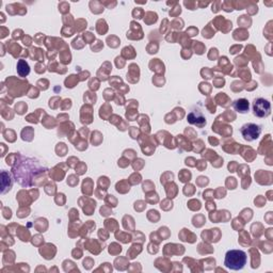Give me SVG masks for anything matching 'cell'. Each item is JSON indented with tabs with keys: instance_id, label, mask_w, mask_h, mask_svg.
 <instances>
[{
	"instance_id": "30bf717a",
	"label": "cell",
	"mask_w": 273,
	"mask_h": 273,
	"mask_svg": "<svg viewBox=\"0 0 273 273\" xmlns=\"http://www.w3.org/2000/svg\"><path fill=\"white\" fill-rule=\"evenodd\" d=\"M194 43V49H195L196 53H199V55H202V53H204V50H205V46L202 44L201 42H193Z\"/></svg>"
},
{
	"instance_id": "2e32d148",
	"label": "cell",
	"mask_w": 273,
	"mask_h": 273,
	"mask_svg": "<svg viewBox=\"0 0 273 273\" xmlns=\"http://www.w3.org/2000/svg\"><path fill=\"white\" fill-rule=\"evenodd\" d=\"M133 16L136 18H142V14H143V11L141 10L140 8H138V9H136V10L132 12Z\"/></svg>"
},
{
	"instance_id": "4fadbf2b",
	"label": "cell",
	"mask_w": 273,
	"mask_h": 273,
	"mask_svg": "<svg viewBox=\"0 0 273 273\" xmlns=\"http://www.w3.org/2000/svg\"><path fill=\"white\" fill-rule=\"evenodd\" d=\"M184 193H185L186 195L188 194V195H191V194H193L194 193V187L191 185H188L185 187V189H184Z\"/></svg>"
},
{
	"instance_id": "52a82bcc",
	"label": "cell",
	"mask_w": 273,
	"mask_h": 273,
	"mask_svg": "<svg viewBox=\"0 0 273 273\" xmlns=\"http://www.w3.org/2000/svg\"><path fill=\"white\" fill-rule=\"evenodd\" d=\"M17 72L19 74V76L21 77H26L27 75L30 72V68H29L28 63L25 61V60H19L17 63Z\"/></svg>"
},
{
	"instance_id": "7c38bea8",
	"label": "cell",
	"mask_w": 273,
	"mask_h": 273,
	"mask_svg": "<svg viewBox=\"0 0 273 273\" xmlns=\"http://www.w3.org/2000/svg\"><path fill=\"white\" fill-rule=\"evenodd\" d=\"M27 110V105L25 102H19L17 106H16V112L19 113V114H23Z\"/></svg>"
},
{
	"instance_id": "9a60e30c",
	"label": "cell",
	"mask_w": 273,
	"mask_h": 273,
	"mask_svg": "<svg viewBox=\"0 0 273 273\" xmlns=\"http://www.w3.org/2000/svg\"><path fill=\"white\" fill-rule=\"evenodd\" d=\"M117 234H119V233H117ZM119 235H121L122 237H121V238L119 237V238H117V240H122L123 242H129L130 240H131V238H130L129 235H125L124 233H119Z\"/></svg>"
},
{
	"instance_id": "ffe728a7",
	"label": "cell",
	"mask_w": 273,
	"mask_h": 273,
	"mask_svg": "<svg viewBox=\"0 0 273 273\" xmlns=\"http://www.w3.org/2000/svg\"><path fill=\"white\" fill-rule=\"evenodd\" d=\"M235 167H237V163H235V161L231 162V163L228 164V170H229V172H235Z\"/></svg>"
},
{
	"instance_id": "7a4b0ae2",
	"label": "cell",
	"mask_w": 273,
	"mask_h": 273,
	"mask_svg": "<svg viewBox=\"0 0 273 273\" xmlns=\"http://www.w3.org/2000/svg\"><path fill=\"white\" fill-rule=\"evenodd\" d=\"M248 256L240 250H231L225 255L224 265L231 270H241L246 263Z\"/></svg>"
},
{
	"instance_id": "e0dca14e",
	"label": "cell",
	"mask_w": 273,
	"mask_h": 273,
	"mask_svg": "<svg viewBox=\"0 0 273 273\" xmlns=\"http://www.w3.org/2000/svg\"><path fill=\"white\" fill-rule=\"evenodd\" d=\"M195 167L199 169L200 171H203L204 169H206V162H204V161H196Z\"/></svg>"
},
{
	"instance_id": "3957f363",
	"label": "cell",
	"mask_w": 273,
	"mask_h": 273,
	"mask_svg": "<svg viewBox=\"0 0 273 273\" xmlns=\"http://www.w3.org/2000/svg\"><path fill=\"white\" fill-rule=\"evenodd\" d=\"M253 110L254 114L258 117H266L270 114L271 106L267 99L263 98H257L253 102Z\"/></svg>"
},
{
	"instance_id": "5b68a950",
	"label": "cell",
	"mask_w": 273,
	"mask_h": 273,
	"mask_svg": "<svg viewBox=\"0 0 273 273\" xmlns=\"http://www.w3.org/2000/svg\"><path fill=\"white\" fill-rule=\"evenodd\" d=\"M234 107L237 112L246 113L249 111V102H248L246 99H244V98L237 99V100L234 102Z\"/></svg>"
},
{
	"instance_id": "d6986e66",
	"label": "cell",
	"mask_w": 273,
	"mask_h": 273,
	"mask_svg": "<svg viewBox=\"0 0 273 273\" xmlns=\"http://www.w3.org/2000/svg\"><path fill=\"white\" fill-rule=\"evenodd\" d=\"M197 29L196 28H193V27H191V28H189L188 30H187V33L190 35V36H194V35L197 34Z\"/></svg>"
},
{
	"instance_id": "277c9868",
	"label": "cell",
	"mask_w": 273,
	"mask_h": 273,
	"mask_svg": "<svg viewBox=\"0 0 273 273\" xmlns=\"http://www.w3.org/2000/svg\"><path fill=\"white\" fill-rule=\"evenodd\" d=\"M241 134L243 136L244 140L246 141H253L256 140L259 136L260 132H261V128L260 126L256 125V124H245L241 127Z\"/></svg>"
},
{
	"instance_id": "ac0fdd59",
	"label": "cell",
	"mask_w": 273,
	"mask_h": 273,
	"mask_svg": "<svg viewBox=\"0 0 273 273\" xmlns=\"http://www.w3.org/2000/svg\"><path fill=\"white\" fill-rule=\"evenodd\" d=\"M95 38H94V35L92 34L91 32H87V33H84V40L87 41V42H89V43H91L93 40H94Z\"/></svg>"
},
{
	"instance_id": "9c48e42d",
	"label": "cell",
	"mask_w": 273,
	"mask_h": 273,
	"mask_svg": "<svg viewBox=\"0 0 273 273\" xmlns=\"http://www.w3.org/2000/svg\"><path fill=\"white\" fill-rule=\"evenodd\" d=\"M78 82V79H77V76H75V75H72V76H70V77L67 78L66 80H65V84H66L67 88H74L75 87V84Z\"/></svg>"
},
{
	"instance_id": "8fae6325",
	"label": "cell",
	"mask_w": 273,
	"mask_h": 273,
	"mask_svg": "<svg viewBox=\"0 0 273 273\" xmlns=\"http://www.w3.org/2000/svg\"><path fill=\"white\" fill-rule=\"evenodd\" d=\"M126 117L128 119V121H136V109L134 110H127L126 112Z\"/></svg>"
},
{
	"instance_id": "5bb4252c",
	"label": "cell",
	"mask_w": 273,
	"mask_h": 273,
	"mask_svg": "<svg viewBox=\"0 0 273 273\" xmlns=\"http://www.w3.org/2000/svg\"><path fill=\"white\" fill-rule=\"evenodd\" d=\"M203 35L205 36V38H211L212 35H214V31H210L209 30V26H207L206 29H204L203 30Z\"/></svg>"
},
{
	"instance_id": "ba28073f",
	"label": "cell",
	"mask_w": 273,
	"mask_h": 273,
	"mask_svg": "<svg viewBox=\"0 0 273 273\" xmlns=\"http://www.w3.org/2000/svg\"><path fill=\"white\" fill-rule=\"evenodd\" d=\"M190 178H191V173H190L189 171H187V170H182V171H180V173H179V179H180V182H189Z\"/></svg>"
},
{
	"instance_id": "6da1fadb",
	"label": "cell",
	"mask_w": 273,
	"mask_h": 273,
	"mask_svg": "<svg viewBox=\"0 0 273 273\" xmlns=\"http://www.w3.org/2000/svg\"><path fill=\"white\" fill-rule=\"evenodd\" d=\"M47 171V169L40 167L38 161L30 158H25L23 161H19V164L13 168V174L15 178L21 186L27 187V182L31 179V177L34 175H38L41 172Z\"/></svg>"
},
{
	"instance_id": "8992f818",
	"label": "cell",
	"mask_w": 273,
	"mask_h": 273,
	"mask_svg": "<svg viewBox=\"0 0 273 273\" xmlns=\"http://www.w3.org/2000/svg\"><path fill=\"white\" fill-rule=\"evenodd\" d=\"M188 121H189V123L194 124V125L199 127H203L204 125H206V119L202 115L196 116L194 112H191L188 115Z\"/></svg>"
}]
</instances>
